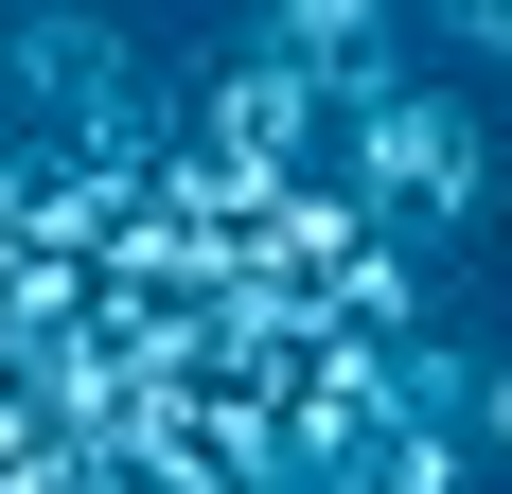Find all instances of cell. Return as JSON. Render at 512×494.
Wrapping results in <instances>:
<instances>
[{"instance_id": "obj_5", "label": "cell", "mask_w": 512, "mask_h": 494, "mask_svg": "<svg viewBox=\"0 0 512 494\" xmlns=\"http://www.w3.org/2000/svg\"><path fill=\"white\" fill-rule=\"evenodd\" d=\"M477 459H495V477H512V353H495V371H477Z\"/></svg>"}, {"instance_id": "obj_3", "label": "cell", "mask_w": 512, "mask_h": 494, "mask_svg": "<svg viewBox=\"0 0 512 494\" xmlns=\"http://www.w3.org/2000/svg\"><path fill=\"white\" fill-rule=\"evenodd\" d=\"M159 142L177 159H212V177H318V159H336V106H318V71H283V53H212L195 89L159 106Z\"/></svg>"}, {"instance_id": "obj_2", "label": "cell", "mask_w": 512, "mask_h": 494, "mask_svg": "<svg viewBox=\"0 0 512 494\" xmlns=\"http://www.w3.org/2000/svg\"><path fill=\"white\" fill-rule=\"evenodd\" d=\"M159 53L124 36V18H89V0H36V18H0V106L36 124V142H124V124H159Z\"/></svg>"}, {"instance_id": "obj_6", "label": "cell", "mask_w": 512, "mask_h": 494, "mask_svg": "<svg viewBox=\"0 0 512 494\" xmlns=\"http://www.w3.org/2000/svg\"><path fill=\"white\" fill-rule=\"evenodd\" d=\"M0 18H36V0H0Z\"/></svg>"}, {"instance_id": "obj_1", "label": "cell", "mask_w": 512, "mask_h": 494, "mask_svg": "<svg viewBox=\"0 0 512 494\" xmlns=\"http://www.w3.org/2000/svg\"><path fill=\"white\" fill-rule=\"evenodd\" d=\"M318 106H336V177H354L389 230H477V212H495V142H477L460 89L407 71V36L371 53V71H336Z\"/></svg>"}, {"instance_id": "obj_4", "label": "cell", "mask_w": 512, "mask_h": 494, "mask_svg": "<svg viewBox=\"0 0 512 494\" xmlns=\"http://www.w3.org/2000/svg\"><path fill=\"white\" fill-rule=\"evenodd\" d=\"M389 18H407V0H265V53L336 89V71H371V53H389Z\"/></svg>"}]
</instances>
